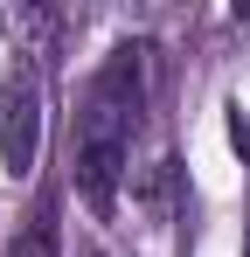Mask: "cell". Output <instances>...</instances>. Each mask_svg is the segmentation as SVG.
<instances>
[{
    "mask_svg": "<svg viewBox=\"0 0 250 257\" xmlns=\"http://www.w3.org/2000/svg\"><path fill=\"white\" fill-rule=\"evenodd\" d=\"M14 257H63V229H56V202L28 215V229L14 236Z\"/></svg>",
    "mask_w": 250,
    "mask_h": 257,
    "instance_id": "cell-3",
    "label": "cell"
},
{
    "mask_svg": "<svg viewBox=\"0 0 250 257\" xmlns=\"http://www.w3.org/2000/svg\"><path fill=\"white\" fill-rule=\"evenodd\" d=\"M42 160V56L14 49L0 70V167L28 181Z\"/></svg>",
    "mask_w": 250,
    "mask_h": 257,
    "instance_id": "cell-2",
    "label": "cell"
},
{
    "mask_svg": "<svg viewBox=\"0 0 250 257\" xmlns=\"http://www.w3.org/2000/svg\"><path fill=\"white\" fill-rule=\"evenodd\" d=\"M146 42H118L77 97V139H70V167H77V195L97 215L118 209V181L139 139V111H146Z\"/></svg>",
    "mask_w": 250,
    "mask_h": 257,
    "instance_id": "cell-1",
    "label": "cell"
}]
</instances>
